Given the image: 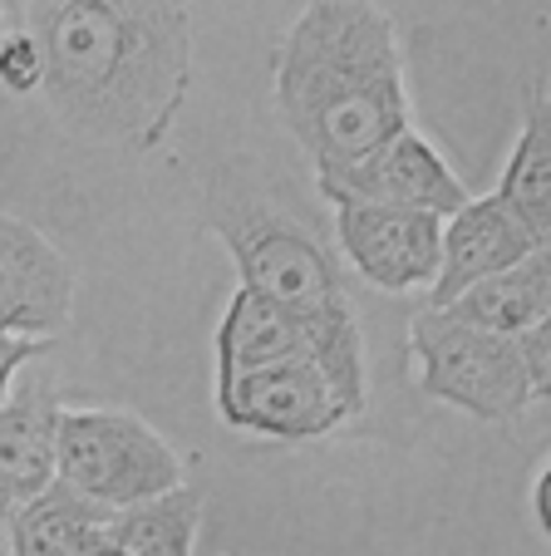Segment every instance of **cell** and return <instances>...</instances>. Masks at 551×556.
Returning <instances> with one entry per match:
<instances>
[{
	"label": "cell",
	"mask_w": 551,
	"mask_h": 556,
	"mask_svg": "<svg viewBox=\"0 0 551 556\" xmlns=\"http://www.w3.org/2000/svg\"><path fill=\"white\" fill-rule=\"evenodd\" d=\"M45 54L40 94L64 134L153 153L192 85V15L148 0L25 5Z\"/></svg>",
	"instance_id": "6da1fadb"
},
{
	"label": "cell",
	"mask_w": 551,
	"mask_h": 556,
	"mask_svg": "<svg viewBox=\"0 0 551 556\" xmlns=\"http://www.w3.org/2000/svg\"><path fill=\"white\" fill-rule=\"evenodd\" d=\"M276 114L315 173L414 128L395 15L360 0L305 5L276 60Z\"/></svg>",
	"instance_id": "7a4b0ae2"
},
{
	"label": "cell",
	"mask_w": 551,
	"mask_h": 556,
	"mask_svg": "<svg viewBox=\"0 0 551 556\" xmlns=\"http://www.w3.org/2000/svg\"><path fill=\"white\" fill-rule=\"evenodd\" d=\"M212 227L237 262L241 291L271 301L301 326L311 359L330 379L345 419L364 409V340L345 271L291 207L266 198H212Z\"/></svg>",
	"instance_id": "3957f363"
},
{
	"label": "cell",
	"mask_w": 551,
	"mask_h": 556,
	"mask_svg": "<svg viewBox=\"0 0 551 556\" xmlns=\"http://www.w3.org/2000/svg\"><path fill=\"white\" fill-rule=\"evenodd\" d=\"M54 478L109 517L188 488L173 443L124 409H60Z\"/></svg>",
	"instance_id": "277c9868"
},
{
	"label": "cell",
	"mask_w": 551,
	"mask_h": 556,
	"mask_svg": "<svg viewBox=\"0 0 551 556\" xmlns=\"http://www.w3.org/2000/svg\"><path fill=\"white\" fill-rule=\"evenodd\" d=\"M409 350L418 359L424 400L453 404L483 424L517 419L531 404V384L508 336L473 330L448 311H418L409 320Z\"/></svg>",
	"instance_id": "5b68a950"
},
{
	"label": "cell",
	"mask_w": 551,
	"mask_h": 556,
	"mask_svg": "<svg viewBox=\"0 0 551 556\" xmlns=\"http://www.w3.org/2000/svg\"><path fill=\"white\" fill-rule=\"evenodd\" d=\"M315 188H321V198L335 202V207L364 202V207L434 212V217H443V222L468 202V192H463V182H458L453 168L443 163V153H438L418 128H404V134H395L385 148L354 157L345 168L315 173Z\"/></svg>",
	"instance_id": "8992f818"
},
{
	"label": "cell",
	"mask_w": 551,
	"mask_h": 556,
	"mask_svg": "<svg viewBox=\"0 0 551 556\" xmlns=\"http://www.w3.org/2000/svg\"><path fill=\"white\" fill-rule=\"evenodd\" d=\"M217 414L222 424H231L241 433L286 443L321 439L335 424H345L340 400H335L330 379L321 375L315 359H286L276 369H261V375H247L237 384L217 389Z\"/></svg>",
	"instance_id": "52a82bcc"
},
{
	"label": "cell",
	"mask_w": 551,
	"mask_h": 556,
	"mask_svg": "<svg viewBox=\"0 0 551 556\" xmlns=\"http://www.w3.org/2000/svg\"><path fill=\"white\" fill-rule=\"evenodd\" d=\"M74 266L30 222L0 212V330L50 340L70 326Z\"/></svg>",
	"instance_id": "ba28073f"
},
{
	"label": "cell",
	"mask_w": 551,
	"mask_h": 556,
	"mask_svg": "<svg viewBox=\"0 0 551 556\" xmlns=\"http://www.w3.org/2000/svg\"><path fill=\"white\" fill-rule=\"evenodd\" d=\"M335 237L350 266L379 291H418L438 276L443 217L404 207H335Z\"/></svg>",
	"instance_id": "9c48e42d"
},
{
	"label": "cell",
	"mask_w": 551,
	"mask_h": 556,
	"mask_svg": "<svg viewBox=\"0 0 551 556\" xmlns=\"http://www.w3.org/2000/svg\"><path fill=\"white\" fill-rule=\"evenodd\" d=\"M531 252H551L512 217V207L492 198H468L443 222V247H438V276L428 286V311H448L468 286L527 262Z\"/></svg>",
	"instance_id": "30bf717a"
},
{
	"label": "cell",
	"mask_w": 551,
	"mask_h": 556,
	"mask_svg": "<svg viewBox=\"0 0 551 556\" xmlns=\"http://www.w3.org/2000/svg\"><path fill=\"white\" fill-rule=\"evenodd\" d=\"M54 424L60 400L45 389H25L0 404V513L54 483Z\"/></svg>",
	"instance_id": "8fae6325"
},
{
	"label": "cell",
	"mask_w": 551,
	"mask_h": 556,
	"mask_svg": "<svg viewBox=\"0 0 551 556\" xmlns=\"http://www.w3.org/2000/svg\"><path fill=\"white\" fill-rule=\"evenodd\" d=\"M286 359H311L301 326L271 301L237 286V295H231L227 315L217 326V389L237 384L247 375H261V369H276Z\"/></svg>",
	"instance_id": "7c38bea8"
},
{
	"label": "cell",
	"mask_w": 551,
	"mask_h": 556,
	"mask_svg": "<svg viewBox=\"0 0 551 556\" xmlns=\"http://www.w3.org/2000/svg\"><path fill=\"white\" fill-rule=\"evenodd\" d=\"M448 315L473 330L508 336V340L522 336L527 326L551 320V252H531L527 262L468 286V291L448 305Z\"/></svg>",
	"instance_id": "4fadbf2b"
},
{
	"label": "cell",
	"mask_w": 551,
	"mask_h": 556,
	"mask_svg": "<svg viewBox=\"0 0 551 556\" xmlns=\"http://www.w3.org/2000/svg\"><path fill=\"white\" fill-rule=\"evenodd\" d=\"M104 527H109L104 507L84 503L60 478L45 493H35L30 503L5 513V532H11L15 556H84L104 536Z\"/></svg>",
	"instance_id": "5bb4252c"
},
{
	"label": "cell",
	"mask_w": 551,
	"mask_h": 556,
	"mask_svg": "<svg viewBox=\"0 0 551 556\" xmlns=\"http://www.w3.org/2000/svg\"><path fill=\"white\" fill-rule=\"evenodd\" d=\"M498 198L512 207V217L551 247V124H547V99L531 94L527 118H522V138L508 157Z\"/></svg>",
	"instance_id": "9a60e30c"
},
{
	"label": "cell",
	"mask_w": 551,
	"mask_h": 556,
	"mask_svg": "<svg viewBox=\"0 0 551 556\" xmlns=\"http://www.w3.org/2000/svg\"><path fill=\"white\" fill-rule=\"evenodd\" d=\"M198 517H202V493L198 488H177V493L153 497L143 507L114 513L104 527V542L118 556H192Z\"/></svg>",
	"instance_id": "2e32d148"
},
{
	"label": "cell",
	"mask_w": 551,
	"mask_h": 556,
	"mask_svg": "<svg viewBox=\"0 0 551 556\" xmlns=\"http://www.w3.org/2000/svg\"><path fill=\"white\" fill-rule=\"evenodd\" d=\"M40 79H45L40 45L25 30L5 35V40H0V85L11 89V94H30V89H40Z\"/></svg>",
	"instance_id": "e0dca14e"
},
{
	"label": "cell",
	"mask_w": 551,
	"mask_h": 556,
	"mask_svg": "<svg viewBox=\"0 0 551 556\" xmlns=\"http://www.w3.org/2000/svg\"><path fill=\"white\" fill-rule=\"evenodd\" d=\"M512 345H517L522 375H527V384H531V400H547V389H551V320L527 326L522 336H512Z\"/></svg>",
	"instance_id": "ac0fdd59"
},
{
	"label": "cell",
	"mask_w": 551,
	"mask_h": 556,
	"mask_svg": "<svg viewBox=\"0 0 551 556\" xmlns=\"http://www.w3.org/2000/svg\"><path fill=\"white\" fill-rule=\"evenodd\" d=\"M50 350V340H25V336H11V330H0V404L11 400V379L21 365L40 359Z\"/></svg>",
	"instance_id": "d6986e66"
},
{
	"label": "cell",
	"mask_w": 551,
	"mask_h": 556,
	"mask_svg": "<svg viewBox=\"0 0 551 556\" xmlns=\"http://www.w3.org/2000/svg\"><path fill=\"white\" fill-rule=\"evenodd\" d=\"M531 513H537V527L547 532L551 527V468H541L537 483H531Z\"/></svg>",
	"instance_id": "ffe728a7"
},
{
	"label": "cell",
	"mask_w": 551,
	"mask_h": 556,
	"mask_svg": "<svg viewBox=\"0 0 551 556\" xmlns=\"http://www.w3.org/2000/svg\"><path fill=\"white\" fill-rule=\"evenodd\" d=\"M0 556H15L11 552V532H5V513H0Z\"/></svg>",
	"instance_id": "44dd1931"
},
{
	"label": "cell",
	"mask_w": 551,
	"mask_h": 556,
	"mask_svg": "<svg viewBox=\"0 0 551 556\" xmlns=\"http://www.w3.org/2000/svg\"><path fill=\"white\" fill-rule=\"evenodd\" d=\"M84 556H118V552H114V546H109V542H104V536H99V542H95V546H89V552H84Z\"/></svg>",
	"instance_id": "7402d4cb"
},
{
	"label": "cell",
	"mask_w": 551,
	"mask_h": 556,
	"mask_svg": "<svg viewBox=\"0 0 551 556\" xmlns=\"http://www.w3.org/2000/svg\"><path fill=\"white\" fill-rule=\"evenodd\" d=\"M0 40H5V15H0Z\"/></svg>",
	"instance_id": "603a6c76"
}]
</instances>
